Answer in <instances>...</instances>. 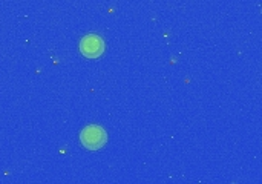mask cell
Listing matches in <instances>:
<instances>
[{
	"label": "cell",
	"instance_id": "obj_1",
	"mask_svg": "<svg viewBox=\"0 0 262 184\" xmlns=\"http://www.w3.org/2000/svg\"><path fill=\"white\" fill-rule=\"evenodd\" d=\"M80 140H81V145L86 149H89V151H98V149H101L106 145L107 135H106V131L101 126L91 125V126H86L81 131Z\"/></svg>",
	"mask_w": 262,
	"mask_h": 184
},
{
	"label": "cell",
	"instance_id": "obj_2",
	"mask_svg": "<svg viewBox=\"0 0 262 184\" xmlns=\"http://www.w3.org/2000/svg\"><path fill=\"white\" fill-rule=\"evenodd\" d=\"M80 51L88 58H97L104 52V42L101 37H98L95 34H89L81 38Z\"/></svg>",
	"mask_w": 262,
	"mask_h": 184
}]
</instances>
